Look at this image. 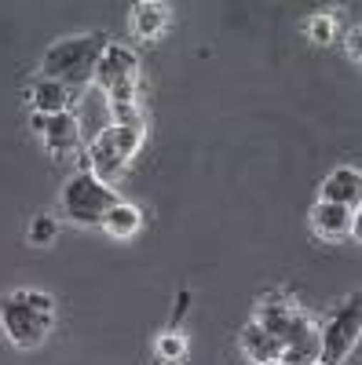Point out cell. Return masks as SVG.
Instances as JSON below:
<instances>
[{
  "label": "cell",
  "instance_id": "obj_14",
  "mask_svg": "<svg viewBox=\"0 0 362 365\" xmlns=\"http://www.w3.org/2000/svg\"><path fill=\"white\" fill-rule=\"evenodd\" d=\"M139 227H143V212H139L136 205H129V201H117V205L106 212V220H103V230H106L110 237H117V241L139 234Z\"/></svg>",
  "mask_w": 362,
  "mask_h": 365
},
{
  "label": "cell",
  "instance_id": "obj_3",
  "mask_svg": "<svg viewBox=\"0 0 362 365\" xmlns=\"http://www.w3.org/2000/svg\"><path fill=\"white\" fill-rule=\"evenodd\" d=\"M63 216L81 223V227H103L106 212L117 205V190H110L103 179H96L88 168H81L77 175L66 179L63 187Z\"/></svg>",
  "mask_w": 362,
  "mask_h": 365
},
{
  "label": "cell",
  "instance_id": "obj_8",
  "mask_svg": "<svg viewBox=\"0 0 362 365\" xmlns=\"http://www.w3.org/2000/svg\"><path fill=\"white\" fill-rule=\"evenodd\" d=\"M318 190H322L318 201H329V205H341V208L358 212V201H362V172L355 165H341V168H333V172L322 179Z\"/></svg>",
  "mask_w": 362,
  "mask_h": 365
},
{
  "label": "cell",
  "instance_id": "obj_17",
  "mask_svg": "<svg viewBox=\"0 0 362 365\" xmlns=\"http://www.w3.org/2000/svg\"><path fill=\"white\" fill-rule=\"evenodd\" d=\"M29 245H37V249H48L51 241L59 237V220L55 216H37V220H29Z\"/></svg>",
  "mask_w": 362,
  "mask_h": 365
},
{
  "label": "cell",
  "instance_id": "obj_10",
  "mask_svg": "<svg viewBox=\"0 0 362 365\" xmlns=\"http://www.w3.org/2000/svg\"><path fill=\"white\" fill-rule=\"evenodd\" d=\"M311 230L326 241H341L355 230V212L341 208V205H329V201H318L311 208Z\"/></svg>",
  "mask_w": 362,
  "mask_h": 365
},
{
  "label": "cell",
  "instance_id": "obj_20",
  "mask_svg": "<svg viewBox=\"0 0 362 365\" xmlns=\"http://www.w3.org/2000/svg\"><path fill=\"white\" fill-rule=\"evenodd\" d=\"M267 365H278V361H267Z\"/></svg>",
  "mask_w": 362,
  "mask_h": 365
},
{
  "label": "cell",
  "instance_id": "obj_13",
  "mask_svg": "<svg viewBox=\"0 0 362 365\" xmlns=\"http://www.w3.org/2000/svg\"><path fill=\"white\" fill-rule=\"evenodd\" d=\"M169 26V8L158 4V0H139V4H132V34L139 41H154L165 34Z\"/></svg>",
  "mask_w": 362,
  "mask_h": 365
},
{
  "label": "cell",
  "instance_id": "obj_12",
  "mask_svg": "<svg viewBox=\"0 0 362 365\" xmlns=\"http://www.w3.org/2000/svg\"><path fill=\"white\" fill-rule=\"evenodd\" d=\"M29 106H34V113H44V117L66 113L70 110V88H63L59 81H48V77H37L34 88H29Z\"/></svg>",
  "mask_w": 362,
  "mask_h": 365
},
{
  "label": "cell",
  "instance_id": "obj_7",
  "mask_svg": "<svg viewBox=\"0 0 362 365\" xmlns=\"http://www.w3.org/2000/svg\"><path fill=\"white\" fill-rule=\"evenodd\" d=\"M96 84L103 91H114L121 84H139V55L125 44H106L96 66Z\"/></svg>",
  "mask_w": 362,
  "mask_h": 365
},
{
  "label": "cell",
  "instance_id": "obj_16",
  "mask_svg": "<svg viewBox=\"0 0 362 365\" xmlns=\"http://www.w3.org/2000/svg\"><path fill=\"white\" fill-rule=\"evenodd\" d=\"M183 354H187L183 332H179V329H169L165 336L158 340V365H176V361H183Z\"/></svg>",
  "mask_w": 362,
  "mask_h": 365
},
{
  "label": "cell",
  "instance_id": "obj_19",
  "mask_svg": "<svg viewBox=\"0 0 362 365\" xmlns=\"http://www.w3.org/2000/svg\"><path fill=\"white\" fill-rule=\"evenodd\" d=\"M44 125H48L44 113H29V128H34V132H44Z\"/></svg>",
  "mask_w": 362,
  "mask_h": 365
},
{
  "label": "cell",
  "instance_id": "obj_11",
  "mask_svg": "<svg viewBox=\"0 0 362 365\" xmlns=\"http://www.w3.org/2000/svg\"><path fill=\"white\" fill-rule=\"evenodd\" d=\"M238 344H241V354H246L253 365H267V361H278V354H282V344L271 336V332L253 318L246 329H241V336H238Z\"/></svg>",
  "mask_w": 362,
  "mask_h": 365
},
{
  "label": "cell",
  "instance_id": "obj_5",
  "mask_svg": "<svg viewBox=\"0 0 362 365\" xmlns=\"http://www.w3.org/2000/svg\"><path fill=\"white\" fill-rule=\"evenodd\" d=\"M358 332H362V296L351 292V299L341 303L318 329V365H341L355 351Z\"/></svg>",
  "mask_w": 362,
  "mask_h": 365
},
{
  "label": "cell",
  "instance_id": "obj_6",
  "mask_svg": "<svg viewBox=\"0 0 362 365\" xmlns=\"http://www.w3.org/2000/svg\"><path fill=\"white\" fill-rule=\"evenodd\" d=\"M256 322L271 332V336H275L282 347L286 344H293L296 336H304V332L315 325L304 311L296 307L293 299H278V296H271V299H263L260 303V314H256Z\"/></svg>",
  "mask_w": 362,
  "mask_h": 365
},
{
  "label": "cell",
  "instance_id": "obj_4",
  "mask_svg": "<svg viewBox=\"0 0 362 365\" xmlns=\"http://www.w3.org/2000/svg\"><path fill=\"white\" fill-rule=\"evenodd\" d=\"M143 135H146L143 128H121V125L103 128V132L92 139V146H88V165H84V168L110 187V182L121 179V172L129 168V161L139 154Z\"/></svg>",
  "mask_w": 362,
  "mask_h": 365
},
{
  "label": "cell",
  "instance_id": "obj_18",
  "mask_svg": "<svg viewBox=\"0 0 362 365\" xmlns=\"http://www.w3.org/2000/svg\"><path fill=\"white\" fill-rule=\"evenodd\" d=\"M308 37L315 44H329V41H333V15H315L308 22Z\"/></svg>",
  "mask_w": 362,
  "mask_h": 365
},
{
  "label": "cell",
  "instance_id": "obj_15",
  "mask_svg": "<svg viewBox=\"0 0 362 365\" xmlns=\"http://www.w3.org/2000/svg\"><path fill=\"white\" fill-rule=\"evenodd\" d=\"M278 365H318V325H311L304 336L286 344L278 354Z\"/></svg>",
  "mask_w": 362,
  "mask_h": 365
},
{
  "label": "cell",
  "instance_id": "obj_2",
  "mask_svg": "<svg viewBox=\"0 0 362 365\" xmlns=\"http://www.w3.org/2000/svg\"><path fill=\"white\" fill-rule=\"evenodd\" d=\"M106 34H81L55 41L41 58V77L59 81L63 88H88L96 81V66L106 51Z\"/></svg>",
  "mask_w": 362,
  "mask_h": 365
},
{
  "label": "cell",
  "instance_id": "obj_9",
  "mask_svg": "<svg viewBox=\"0 0 362 365\" xmlns=\"http://www.w3.org/2000/svg\"><path fill=\"white\" fill-rule=\"evenodd\" d=\"M41 139H44V146H48L51 158H70L74 150L81 146V120H77L70 110H66V113H55V117H48Z\"/></svg>",
  "mask_w": 362,
  "mask_h": 365
},
{
  "label": "cell",
  "instance_id": "obj_1",
  "mask_svg": "<svg viewBox=\"0 0 362 365\" xmlns=\"http://www.w3.org/2000/svg\"><path fill=\"white\" fill-rule=\"evenodd\" d=\"M55 325V299L41 289H15L0 296V329L19 351H34Z\"/></svg>",
  "mask_w": 362,
  "mask_h": 365
}]
</instances>
